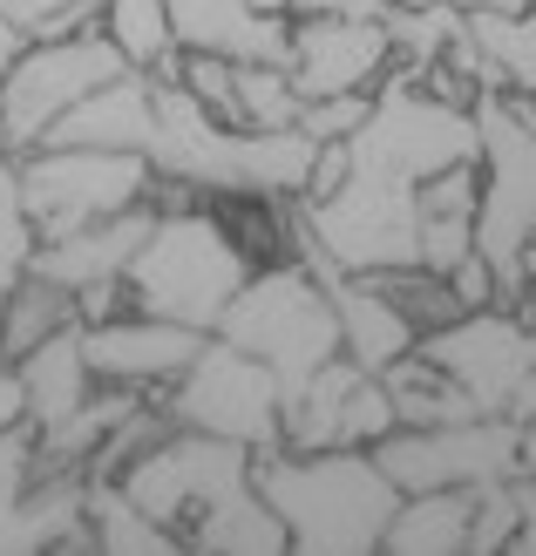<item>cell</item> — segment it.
Segmentation results:
<instances>
[{
    "instance_id": "obj_1",
    "label": "cell",
    "mask_w": 536,
    "mask_h": 556,
    "mask_svg": "<svg viewBox=\"0 0 536 556\" xmlns=\"http://www.w3.org/2000/svg\"><path fill=\"white\" fill-rule=\"evenodd\" d=\"M157 522H171L184 549L204 556H286L292 530L259 489V448L204 428H171L116 476Z\"/></svg>"
},
{
    "instance_id": "obj_2",
    "label": "cell",
    "mask_w": 536,
    "mask_h": 556,
    "mask_svg": "<svg viewBox=\"0 0 536 556\" xmlns=\"http://www.w3.org/2000/svg\"><path fill=\"white\" fill-rule=\"evenodd\" d=\"M259 489L286 516L292 556H374L401 509L374 448H259Z\"/></svg>"
},
{
    "instance_id": "obj_3",
    "label": "cell",
    "mask_w": 536,
    "mask_h": 556,
    "mask_svg": "<svg viewBox=\"0 0 536 556\" xmlns=\"http://www.w3.org/2000/svg\"><path fill=\"white\" fill-rule=\"evenodd\" d=\"M259 271V258L238 244V231L217 217V204L190 211H157V231L144 238V252L129 258V299L136 313L184 319L197 332H217V319L232 313V299L245 292V278Z\"/></svg>"
},
{
    "instance_id": "obj_4",
    "label": "cell",
    "mask_w": 536,
    "mask_h": 556,
    "mask_svg": "<svg viewBox=\"0 0 536 556\" xmlns=\"http://www.w3.org/2000/svg\"><path fill=\"white\" fill-rule=\"evenodd\" d=\"M217 332L245 353H259L265 367L278 374L286 401L313 380L326 359H340L347 340H340V305H333V286L306 265L299 252L292 258H272L245 278V292L232 299V313L217 319Z\"/></svg>"
},
{
    "instance_id": "obj_5",
    "label": "cell",
    "mask_w": 536,
    "mask_h": 556,
    "mask_svg": "<svg viewBox=\"0 0 536 556\" xmlns=\"http://www.w3.org/2000/svg\"><path fill=\"white\" fill-rule=\"evenodd\" d=\"M150 184H157V163L144 150H89V143L21 150V190L41 244L150 204Z\"/></svg>"
},
{
    "instance_id": "obj_6",
    "label": "cell",
    "mask_w": 536,
    "mask_h": 556,
    "mask_svg": "<svg viewBox=\"0 0 536 556\" xmlns=\"http://www.w3.org/2000/svg\"><path fill=\"white\" fill-rule=\"evenodd\" d=\"M381 468L394 489H489L529 476V434L516 414H475V421H435V428H394L381 441Z\"/></svg>"
},
{
    "instance_id": "obj_7",
    "label": "cell",
    "mask_w": 536,
    "mask_h": 556,
    "mask_svg": "<svg viewBox=\"0 0 536 556\" xmlns=\"http://www.w3.org/2000/svg\"><path fill=\"white\" fill-rule=\"evenodd\" d=\"M177 428H204V434H224V441H245V448H278L286 434V387L265 367L259 353L232 346L224 332H211L204 353L163 387Z\"/></svg>"
},
{
    "instance_id": "obj_8",
    "label": "cell",
    "mask_w": 536,
    "mask_h": 556,
    "mask_svg": "<svg viewBox=\"0 0 536 556\" xmlns=\"http://www.w3.org/2000/svg\"><path fill=\"white\" fill-rule=\"evenodd\" d=\"M129 62L123 48L102 35H68V41H27L14 54L8 81H0V136L8 150H41L48 129L68 116L75 102H89L102 81H116Z\"/></svg>"
},
{
    "instance_id": "obj_9",
    "label": "cell",
    "mask_w": 536,
    "mask_h": 556,
    "mask_svg": "<svg viewBox=\"0 0 536 556\" xmlns=\"http://www.w3.org/2000/svg\"><path fill=\"white\" fill-rule=\"evenodd\" d=\"M394 428H401V407H394L387 380L366 374L353 353H340L286 401L278 448H299V455H313V448H381Z\"/></svg>"
},
{
    "instance_id": "obj_10",
    "label": "cell",
    "mask_w": 536,
    "mask_h": 556,
    "mask_svg": "<svg viewBox=\"0 0 536 556\" xmlns=\"http://www.w3.org/2000/svg\"><path fill=\"white\" fill-rule=\"evenodd\" d=\"M421 353L441 359V367L475 394V407H483V414H510L523 374L536 367L529 313H516V305H475V313H462L456 326L428 332Z\"/></svg>"
},
{
    "instance_id": "obj_11",
    "label": "cell",
    "mask_w": 536,
    "mask_h": 556,
    "mask_svg": "<svg viewBox=\"0 0 536 556\" xmlns=\"http://www.w3.org/2000/svg\"><path fill=\"white\" fill-rule=\"evenodd\" d=\"M292 81L299 96H347V89H381L394 75V35L381 14H292Z\"/></svg>"
},
{
    "instance_id": "obj_12",
    "label": "cell",
    "mask_w": 536,
    "mask_h": 556,
    "mask_svg": "<svg viewBox=\"0 0 536 556\" xmlns=\"http://www.w3.org/2000/svg\"><path fill=\"white\" fill-rule=\"evenodd\" d=\"M211 332H197L184 319H157V313H116L82 326V346H89V367L109 387H144V394H163L197 353H204Z\"/></svg>"
},
{
    "instance_id": "obj_13",
    "label": "cell",
    "mask_w": 536,
    "mask_h": 556,
    "mask_svg": "<svg viewBox=\"0 0 536 556\" xmlns=\"http://www.w3.org/2000/svg\"><path fill=\"white\" fill-rule=\"evenodd\" d=\"M177 48L224 62H292V14L259 0H171Z\"/></svg>"
},
{
    "instance_id": "obj_14",
    "label": "cell",
    "mask_w": 536,
    "mask_h": 556,
    "mask_svg": "<svg viewBox=\"0 0 536 556\" xmlns=\"http://www.w3.org/2000/svg\"><path fill=\"white\" fill-rule=\"evenodd\" d=\"M157 136V75L123 68L116 81H102L89 102H75L62 123L48 129V143H89V150H144Z\"/></svg>"
},
{
    "instance_id": "obj_15",
    "label": "cell",
    "mask_w": 536,
    "mask_h": 556,
    "mask_svg": "<svg viewBox=\"0 0 536 556\" xmlns=\"http://www.w3.org/2000/svg\"><path fill=\"white\" fill-rule=\"evenodd\" d=\"M150 231H157V204H136L123 217H102V225H82L68 238H48L35 252V271L54 278V286H68V292L96 286V278H123Z\"/></svg>"
},
{
    "instance_id": "obj_16",
    "label": "cell",
    "mask_w": 536,
    "mask_h": 556,
    "mask_svg": "<svg viewBox=\"0 0 536 556\" xmlns=\"http://www.w3.org/2000/svg\"><path fill=\"white\" fill-rule=\"evenodd\" d=\"M326 286H333V305H340V340H347V353L360 359L366 374H387L401 353L421 346L414 319L374 286V278H360V271H326Z\"/></svg>"
},
{
    "instance_id": "obj_17",
    "label": "cell",
    "mask_w": 536,
    "mask_h": 556,
    "mask_svg": "<svg viewBox=\"0 0 536 556\" xmlns=\"http://www.w3.org/2000/svg\"><path fill=\"white\" fill-rule=\"evenodd\" d=\"M21 367V387H27V421L48 428V421H62V414H75L82 401L96 394V367H89V346H82V319L62 326L54 340H41L35 353H21L14 359Z\"/></svg>"
},
{
    "instance_id": "obj_18",
    "label": "cell",
    "mask_w": 536,
    "mask_h": 556,
    "mask_svg": "<svg viewBox=\"0 0 536 556\" xmlns=\"http://www.w3.org/2000/svg\"><path fill=\"white\" fill-rule=\"evenodd\" d=\"M469 522H475V489H414L387 522L394 556H469Z\"/></svg>"
},
{
    "instance_id": "obj_19",
    "label": "cell",
    "mask_w": 536,
    "mask_h": 556,
    "mask_svg": "<svg viewBox=\"0 0 536 556\" xmlns=\"http://www.w3.org/2000/svg\"><path fill=\"white\" fill-rule=\"evenodd\" d=\"M387 380V394H394V407H401V421L408 428H435V421H475V394L441 367V359H428V353H401L394 367L381 374Z\"/></svg>"
},
{
    "instance_id": "obj_20",
    "label": "cell",
    "mask_w": 536,
    "mask_h": 556,
    "mask_svg": "<svg viewBox=\"0 0 536 556\" xmlns=\"http://www.w3.org/2000/svg\"><path fill=\"white\" fill-rule=\"evenodd\" d=\"M89 536L109 556H144V549L150 556H177L184 549V536L171 530V522H157L116 476H96L89 482Z\"/></svg>"
},
{
    "instance_id": "obj_21",
    "label": "cell",
    "mask_w": 536,
    "mask_h": 556,
    "mask_svg": "<svg viewBox=\"0 0 536 556\" xmlns=\"http://www.w3.org/2000/svg\"><path fill=\"white\" fill-rule=\"evenodd\" d=\"M75 319H82V299L68 286H54V278L27 271L21 286L8 292V305H0V359L35 353L41 340H54V332L75 326Z\"/></svg>"
},
{
    "instance_id": "obj_22",
    "label": "cell",
    "mask_w": 536,
    "mask_h": 556,
    "mask_svg": "<svg viewBox=\"0 0 536 556\" xmlns=\"http://www.w3.org/2000/svg\"><path fill=\"white\" fill-rule=\"evenodd\" d=\"M469 41L496 62L502 89H536V8H469Z\"/></svg>"
},
{
    "instance_id": "obj_23",
    "label": "cell",
    "mask_w": 536,
    "mask_h": 556,
    "mask_svg": "<svg viewBox=\"0 0 536 556\" xmlns=\"http://www.w3.org/2000/svg\"><path fill=\"white\" fill-rule=\"evenodd\" d=\"M387 35H394V68L401 75H428L441 54H448V41L462 35V8L456 0H435V8H401V0H387Z\"/></svg>"
},
{
    "instance_id": "obj_24",
    "label": "cell",
    "mask_w": 536,
    "mask_h": 556,
    "mask_svg": "<svg viewBox=\"0 0 536 556\" xmlns=\"http://www.w3.org/2000/svg\"><path fill=\"white\" fill-rule=\"evenodd\" d=\"M360 278H374V286L401 305L421 340H428V332H441V326H456V319L469 313L462 292L448 286V271H435V265H381V271H360Z\"/></svg>"
},
{
    "instance_id": "obj_25",
    "label": "cell",
    "mask_w": 536,
    "mask_h": 556,
    "mask_svg": "<svg viewBox=\"0 0 536 556\" xmlns=\"http://www.w3.org/2000/svg\"><path fill=\"white\" fill-rule=\"evenodd\" d=\"M102 35L123 48L129 68H163L177 54L171 0H102Z\"/></svg>"
},
{
    "instance_id": "obj_26",
    "label": "cell",
    "mask_w": 536,
    "mask_h": 556,
    "mask_svg": "<svg viewBox=\"0 0 536 556\" xmlns=\"http://www.w3.org/2000/svg\"><path fill=\"white\" fill-rule=\"evenodd\" d=\"M516 536H523V476H516V482H489V489H475L469 556H496V549H516Z\"/></svg>"
},
{
    "instance_id": "obj_27",
    "label": "cell",
    "mask_w": 536,
    "mask_h": 556,
    "mask_svg": "<svg viewBox=\"0 0 536 556\" xmlns=\"http://www.w3.org/2000/svg\"><path fill=\"white\" fill-rule=\"evenodd\" d=\"M366 116H374V89H347V96H313L299 109V129L320 136V143H347Z\"/></svg>"
},
{
    "instance_id": "obj_28",
    "label": "cell",
    "mask_w": 536,
    "mask_h": 556,
    "mask_svg": "<svg viewBox=\"0 0 536 556\" xmlns=\"http://www.w3.org/2000/svg\"><path fill=\"white\" fill-rule=\"evenodd\" d=\"M347 177H353V143H320V156H313V170H306V190H299V198H306V204L340 198Z\"/></svg>"
},
{
    "instance_id": "obj_29",
    "label": "cell",
    "mask_w": 536,
    "mask_h": 556,
    "mask_svg": "<svg viewBox=\"0 0 536 556\" xmlns=\"http://www.w3.org/2000/svg\"><path fill=\"white\" fill-rule=\"evenodd\" d=\"M448 286L462 292V305H469V313H475V305H502V278H496V265L483 258V244H475V252H469L456 271H448Z\"/></svg>"
},
{
    "instance_id": "obj_30",
    "label": "cell",
    "mask_w": 536,
    "mask_h": 556,
    "mask_svg": "<svg viewBox=\"0 0 536 556\" xmlns=\"http://www.w3.org/2000/svg\"><path fill=\"white\" fill-rule=\"evenodd\" d=\"M68 8H75V0H0V21H14V27H21V35H27V41H35V35H41V27H48L54 14H68Z\"/></svg>"
},
{
    "instance_id": "obj_31",
    "label": "cell",
    "mask_w": 536,
    "mask_h": 556,
    "mask_svg": "<svg viewBox=\"0 0 536 556\" xmlns=\"http://www.w3.org/2000/svg\"><path fill=\"white\" fill-rule=\"evenodd\" d=\"M27 421V387H21V367L14 359H0V428Z\"/></svg>"
},
{
    "instance_id": "obj_32",
    "label": "cell",
    "mask_w": 536,
    "mask_h": 556,
    "mask_svg": "<svg viewBox=\"0 0 536 556\" xmlns=\"http://www.w3.org/2000/svg\"><path fill=\"white\" fill-rule=\"evenodd\" d=\"M27 48V35H21V27L14 21H0V81H8V68H14V54Z\"/></svg>"
},
{
    "instance_id": "obj_33",
    "label": "cell",
    "mask_w": 536,
    "mask_h": 556,
    "mask_svg": "<svg viewBox=\"0 0 536 556\" xmlns=\"http://www.w3.org/2000/svg\"><path fill=\"white\" fill-rule=\"evenodd\" d=\"M510 414H516V421H536V367L523 374V387H516V401H510Z\"/></svg>"
},
{
    "instance_id": "obj_34",
    "label": "cell",
    "mask_w": 536,
    "mask_h": 556,
    "mask_svg": "<svg viewBox=\"0 0 536 556\" xmlns=\"http://www.w3.org/2000/svg\"><path fill=\"white\" fill-rule=\"evenodd\" d=\"M523 313H536V252H529V305H523Z\"/></svg>"
},
{
    "instance_id": "obj_35",
    "label": "cell",
    "mask_w": 536,
    "mask_h": 556,
    "mask_svg": "<svg viewBox=\"0 0 536 556\" xmlns=\"http://www.w3.org/2000/svg\"><path fill=\"white\" fill-rule=\"evenodd\" d=\"M259 8H278V14H286V0H259Z\"/></svg>"
}]
</instances>
